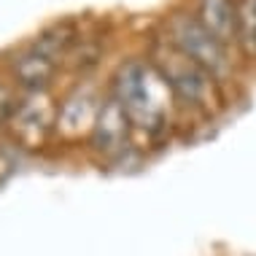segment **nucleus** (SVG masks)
I'll return each instance as SVG.
<instances>
[{"mask_svg":"<svg viewBox=\"0 0 256 256\" xmlns=\"http://www.w3.org/2000/svg\"><path fill=\"white\" fill-rule=\"evenodd\" d=\"M151 81H154V73L143 62L132 60L127 65H122V70L116 73L114 86H116V100L122 102L130 122L140 130L156 132L164 122V108L154 94Z\"/></svg>","mask_w":256,"mask_h":256,"instance_id":"1","label":"nucleus"},{"mask_svg":"<svg viewBox=\"0 0 256 256\" xmlns=\"http://www.w3.org/2000/svg\"><path fill=\"white\" fill-rule=\"evenodd\" d=\"M154 65L159 70V78L168 81V86L176 92V98L192 106H205L210 98V73L205 68H200L194 60H189L184 52H178L172 44L156 49Z\"/></svg>","mask_w":256,"mask_h":256,"instance_id":"2","label":"nucleus"},{"mask_svg":"<svg viewBox=\"0 0 256 256\" xmlns=\"http://www.w3.org/2000/svg\"><path fill=\"white\" fill-rule=\"evenodd\" d=\"M168 44H172L178 52H184L189 60H194L200 68H205L210 76L226 70V54L224 44L205 30L197 16H186V14H172L168 22Z\"/></svg>","mask_w":256,"mask_h":256,"instance_id":"3","label":"nucleus"},{"mask_svg":"<svg viewBox=\"0 0 256 256\" xmlns=\"http://www.w3.org/2000/svg\"><path fill=\"white\" fill-rule=\"evenodd\" d=\"M62 44H65V38L57 40V38L44 36L36 46H30L27 52L19 54L16 65H14L19 81H22L24 86H32V89L44 86L54 73V62H57V54H60Z\"/></svg>","mask_w":256,"mask_h":256,"instance_id":"4","label":"nucleus"},{"mask_svg":"<svg viewBox=\"0 0 256 256\" xmlns=\"http://www.w3.org/2000/svg\"><path fill=\"white\" fill-rule=\"evenodd\" d=\"M130 116L124 114L122 102L116 98H110L102 102L98 122H94V132H92V143L94 148L102 151L106 156H114L127 146V135H130Z\"/></svg>","mask_w":256,"mask_h":256,"instance_id":"5","label":"nucleus"},{"mask_svg":"<svg viewBox=\"0 0 256 256\" xmlns=\"http://www.w3.org/2000/svg\"><path fill=\"white\" fill-rule=\"evenodd\" d=\"M197 19L221 44H226L234 36H240V22H238V11H234L232 0H200Z\"/></svg>","mask_w":256,"mask_h":256,"instance_id":"6","label":"nucleus"},{"mask_svg":"<svg viewBox=\"0 0 256 256\" xmlns=\"http://www.w3.org/2000/svg\"><path fill=\"white\" fill-rule=\"evenodd\" d=\"M238 22H240V38L248 46H256V0H246L243 8L238 11Z\"/></svg>","mask_w":256,"mask_h":256,"instance_id":"7","label":"nucleus"}]
</instances>
